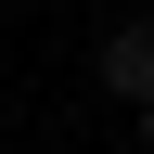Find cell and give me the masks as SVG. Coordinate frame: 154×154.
<instances>
[{
    "mask_svg": "<svg viewBox=\"0 0 154 154\" xmlns=\"http://www.w3.org/2000/svg\"><path fill=\"white\" fill-rule=\"evenodd\" d=\"M103 77H116V103H128V116L154 103V13H128V26L103 38Z\"/></svg>",
    "mask_w": 154,
    "mask_h": 154,
    "instance_id": "1",
    "label": "cell"
}]
</instances>
